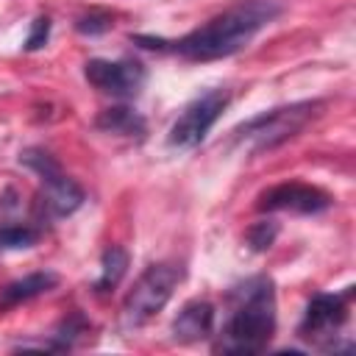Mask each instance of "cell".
Here are the masks:
<instances>
[{"mask_svg":"<svg viewBox=\"0 0 356 356\" xmlns=\"http://www.w3.org/2000/svg\"><path fill=\"white\" fill-rule=\"evenodd\" d=\"M278 0H236L225 11L214 14L186 36L167 44V50L178 53L186 61H217L239 53L250 44V39L281 17Z\"/></svg>","mask_w":356,"mask_h":356,"instance_id":"cell-1","label":"cell"},{"mask_svg":"<svg viewBox=\"0 0 356 356\" xmlns=\"http://www.w3.org/2000/svg\"><path fill=\"white\" fill-rule=\"evenodd\" d=\"M228 317L214 334L217 353H259L275 331V289L267 275H253L228 295Z\"/></svg>","mask_w":356,"mask_h":356,"instance_id":"cell-2","label":"cell"},{"mask_svg":"<svg viewBox=\"0 0 356 356\" xmlns=\"http://www.w3.org/2000/svg\"><path fill=\"white\" fill-rule=\"evenodd\" d=\"M320 100H298L289 106H275L270 111H261L256 117H250L248 122L236 125L231 139L236 147L248 150V153H264L273 150L284 142H289L292 136H298L317 114H320Z\"/></svg>","mask_w":356,"mask_h":356,"instance_id":"cell-3","label":"cell"},{"mask_svg":"<svg viewBox=\"0 0 356 356\" xmlns=\"http://www.w3.org/2000/svg\"><path fill=\"white\" fill-rule=\"evenodd\" d=\"M181 278H184L181 264H172V261L147 264L122 300V309H120L122 325L125 328H142L145 323H150L170 303Z\"/></svg>","mask_w":356,"mask_h":356,"instance_id":"cell-4","label":"cell"},{"mask_svg":"<svg viewBox=\"0 0 356 356\" xmlns=\"http://www.w3.org/2000/svg\"><path fill=\"white\" fill-rule=\"evenodd\" d=\"M19 164L33 170L42 181V200L39 206L44 209L47 217H70L78 211L86 200L83 189L61 170V164L42 147H28L19 153Z\"/></svg>","mask_w":356,"mask_h":356,"instance_id":"cell-5","label":"cell"},{"mask_svg":"<svg viewBox=\"0 0 356 356\" xmlns=\"http://www.w3.org/2000/svg\"><path fill=\"white\" fill-rule=\"evenodd\" d=\"M228 100L231 97H228L225 89H209L200 97H195L178 114V120L170 125L167 145L172 150H195L206 139V134L211 131V125L220 120V114L225 111Z\"/></svg>","mask_w":356,"mask_h":356,"instance_id":"cell-6","label":"cell"},{"mask_svg":"<svg viewBox=\"0 0 356 356\" xmlns=\"http://www.w3.org/2000/svg\"><path fill=\"white\" fill-rule=\"evenodd\" d=\"M348 298H350V289L337 295V292H317L306 312H303V320L298 325V337L312 342V345H323L325 350L334 345V339L339 337L337 331L345 325L348 320Z\"/></svg>","mask_w":356,"mask_h":356,"instance_id":"cell-7","label":"cell"},{"mask_svg":"<svg viewBox=\"0 0 356 356\" xmlns=\"http://www.w3.org/2000/svg\"><path fill=\"white\" fill-rule=\"evenodd\" d=\"M83 78L103 95L128 100L136 97L139 89L145 86V67L134 58H122V61H108V58H89L83 64Z\"/></svg>","mask_w":356,"mask_h":356,"instance_id":"cell-8","label":"cell"},{"mask_svg":"<svg viewBox=\"0 0 356 356\" xmlns=\"http://www.w3.org/2000/svg\"><path fill=\"white\" fill-rule=\"evenodd\" d=\"M259 211H292V214H320L325 209H331V197L312 184H300V181H286V184H275L267 192L259 195L256 203Z\"/></svg>","mask_w":356,"mask_h":356,"instance_id":"cell-9","label":"cell"},{"mask_svg":"<svg viewBox=\"0 0 356 356\" xmlns=\"http://www.w3.org/2000/svg\"><path fill=\"white\" fill-rule=\"evenodd\" d=\"M170 334L175 342L181 345H189V342H200L206 337L214 334V306L209 300H186L181 306V312L175 314L172 325H170Z\"/></svg>","mask_w":356,"mask_h":356,"instance_id":"cell-10","label":"cell"},{"mask_svg":"<svg viewBox=\"0 0 356 356\" xmlns=\"http://www.w3.org/2000/svg\"><path fill=\"white\" fill-rule=\"evenodd\" d=\"M56 284H58V275L50 273V270H42V273H31L25 278H17V281H11V284H6L0 289V309H11V306H19L25 300H33V298L50 292Z\"/></svg>","mask_w":356,"mask_h":356,"instance_id":"cell-11","label":"cell"},{"mask_svg":"<svg viewBox=\"0 0 356 356\" xmlns=\"http://www.w3.org/2000/svg\"><path fill=\"white\" fill-rule=\"evenodd\" d=\"M95 128H100L103 134H117V136H142L145 134V117L128 106H111V108H103L97 117H95Z\"/></svg>","mask_w":356,"mask_h":356,"instance_id":"cell-12","label":"cell"},{"mask_svg":"<svg viewBox=\"0 0 356 356\" xmlns=\"http://www.w3.org/2000/svg\"><path fill=\"white\" fill-rule=\"evenodd\" d=\"M125 270H128V253L120 245H108L100 253V275L95 281V292L97 295H106V292L117 289V284L122 281Z\"/></svg>","mask_w":356,"mask_h":356,"instance_id":"cell-13","label":"cell"},{"mask_svg":"<svg viewBox=\"0 0 356 356\" xmlns=\"http://www.w3.org/2000/svg\"><path fill=\"white\" fill-rule=\"evenodd\" d=\"M39 242V228L28 222H6L0 225V250H22Z\"/></svg>","mask_w":356,"mask_h":356,"instance_id":"cell-14","label":"cell"},{"mask_svg":"<svg viewBox=\"0 0 356 356\" xmlns=\"http://www.w3.org/2000/svg\"><path fill=\"white\" fill-rule=\"evenodd\" d=\"M111 25H114L111 22V14H106V11H89V14H81L75 19V31L83 33V36H100Z\"/></svg>","mask_w":356,"mask_h":356,"instance_id":"cell-15","label":"cell"},{"mask_svg":"<svg viewBox=\"0 0 356 356\" xmlns=\"http://www.w3.org/2000/svg\"><path fill=\"white\" fill-rule=\"evenodd\" d=\"M275 236H278V225H275L273 220H261V222L250 225V231H248V245H250L253 250H267V248L275 242Z\"/></svg>","mask_w":356,"mask_h":356,"instance_id":"cell-16","label":"cell"},{"mask_svg":"<svg viewBox=\"0 0 356 356\" xmlns=\"http://www.w3.org/2000/svg\"><path fill=\"white\" fill-rule=\"evenodd\" d=\"M47 39H50V19L47 17H36L31 22V33L25 39V50H39V47L47 44Z\"/></svg>","mask_w":356,"mask_h":356,"instance_id":"cell-17","label":"cell"}]
</instances>
